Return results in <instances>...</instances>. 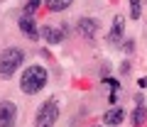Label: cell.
I'll use <instances>...</instances> for the list:
<instances>
[{
    "mask_svg": "<svg viewBox=\"0 0 147 127\" xmlns=\"http://www.w3.org/2000/svg\"><path fill=\"white\" fill-rule=\"evenodd\" d=\"M123 49H125V51H132V49H135V44H132V39H125V44H123Z\"/></svg>",
    "mask_w": 147,
    "mask_h": 127,
    "instance_id": "5bb4252c",
    "label": "cell"
},
{
    "mask_svg": "<svg viewBox=\"0 0 147 127\" xmlns=\"http://www.w3.org/2000/svg\"><path fill=\"white\" fill-rule=\"evenodd\" d=\"M76 29H79V34H81V37L93 39L96 29H98V22H96L93 17H81V20H79V25H76Z\"/></svg>",
    "mask_w": 147,
    "mask_h": 127,
    "instance_id": "5b68a950",
    "label": "cell"
},
{
    "mask_svg": "<svg viewBox=\"0 0 147 127\" xmlns=\"http://www.w3.org/2000/svg\"><path fill=\"white\" fill-rule=\"evenodd\" d=\"M123 32H125V22H123L120 15H115L113 17V27H110V32H108V42H120Z\"/></svg>",
    "mask_w": 147,
    "mask_h": 127,
    "instance_id": "52a82bcc",
    "label": "cell"
},
{
    "mask_svg": "<svg viewBox=\"0 0 147 127\" xmlns=\"http://www.w3.org/2000/svg\"><path fill=\"white\" fill-rule=\"evenodd\" d=\"M71 3H74V0H47V7L52 12H61V10H66Z\"/></svg>",
    "mask_w": 147,
    "mask_h": 127,
    "instance_id": "8fae6325",
    "label": "cell"
},
{
    "mask_svg": "<svg viewBox=\"0 0 147 127\" xmlns=\"http://www.w3.org/2000/svg\"><path fill=\"white\" fill-rule=\"evenodd\" d=\"M20 29L25 32V34H27L30 39H39V34H42V32H39V27L34 25V20H32L30 15L20 17Z\"/></svg>",
    "mask_w": 147,
    "mask_h": 127,
    "instance_id": "8992f818",
    "label": "cell"
},
{
    "mask_svg": "<svg viewBox=\"0 0 147 127\" xmlns=\"http://www.w3.org/2000/svg\"><path fill=\"white\" fill-rule=\"evenodd\" d=\"M140 15H142V5H140V0H130V17H132V20H137Z\"/></svg>",
    "mask_w": 147,
    "mask_h": 127,
    "instance_id": "7c38bea8",
    "label": "cell"
},
{
    "mask_svg": "<svg viewBox=\"0 0 147 127\" xmlns=\"http://www.w3.org/2000/svg\"><path fill=\"white\" fill-rule=\"evenodd\" d=\"M47 78H49V74H47V69L44 66H27L25 71H22V78H20V88L25 90L27 95H32V93H39V90L47 86Z\"/></svg>",
    "mask_w": 147,
    "mask_h": 127,
    "instance_id": "6da1fadb",
    "label": "cell"
},
{
    "mask_svg": "<svg viewBox=\"0 0 147 127\" xmlns=\"http://www.w3.org/2000/svg\"><path fill=\"white\" fill-rule=\"evenodd\" d=\"M22 59H25L22 49H5V51L0 54V78H10L20 69Z\"/></svg>",
    "mask_w": 147,
    "mask_h": 127,
    "instance_id": "7a4b0ae2",
    "label": "cell"
},
{
    "mask_svg": "<svg viewBox=\"0 0 147 127\" xmlns=\"http://www.w3.org/2000/svg\"><path fill=\"white\" fill-rule=\"evenodd\" d=\"M105 83H108V86H110V88H113V90L118 88V81H115V78H105Z\"/></svg>",
    "mask_w": 147,
    "mask_h": 127,
    "instance_id": "9a60e30c",
    "label": "cell"
},
{
    "mask_svg": "<svg viewBox=\"0 0 147 127\" xmlns=\"http://www.w3.org/2000/svg\"><path fill=\"white\" fill-rule=\"evenodd\" d=\"M57 120H59V103L54 100V98H49V100L39 108V112H37L34 127H54Z\"/></svg>",
    "mask_w": 147,
    "mask_h": 127,
    "instance_id": "3957f363",
    "label": "cell"
},
{
    "mask_svg": "<svg viewBox=\"0 0 147 127\" xmlns=\"http://www.w3.org/2000/svg\"><path fill=\"white\" fill-rule=\"evenodd\" d=\"M93 127H98V125H93Z\"/></svg>",
    "mask_w": 147,
    "mask_h": 127,
    "instance_id": "2e32d148",
    "label": "cell"
},
{
    "mask_svg": "<svg viewBox=\"0 0 147 127\" xmlns=\"http://www.w3.org/2000/svg\"><path fill=\"white\" fill-rule=\"evenodd\" d=\"M123 117H125L123 108H110V110L103 115V122H105V125H113V127H115V125H120V122H123Z\"/></svg>",
    "mask_w": 147,
    "mask_h": 127,
    "instance_id": "ba28073f",
    "label": "cell"
},
{
    "mask_svg": "<svg viewBox=\"0 0 147 127\" xmlns=\"http://www.w3.org/2000/svg\"><path fill=\"white\" fill-rule=\"evenodd\" d=\"M17 120V108L15 103L10 100H3L0 103V127H12Z\"/></svg>",
    "mask_w": 147,
    "mask_h": 127,
    "instance_id": "277c9868",
    "label": "cell"
},
{
    "mask_svg": "<svg viewBox=\"0 0 147 127\" xmlns=\"http://www.w3.org/2000/svg\"><path fill=\"white\" fill-rule=\"evenodd\" d=\"M145 98H137V108L132 110V125L135 127H142L145 125V120H147V112H145Z\"/></svg>",
    "mask_w": 147,
    "mask_h": 127,
    "instance_id": "9c48e42d",
    "label": "cell"
},
{
    "mask_svg": "<svg viewBox=\"0 0 147 127\" xmlns=\"http://www.w3.org/2000/svg\"><path fill=\"white\" fill-rule=\"evenodd\" d=\"M39 3H42V0H27V5H25V15H32V12L39 7Z\"/></svg>",
    "mask_w": 147,
    "mask_h": 127,
    "instance_id": "4fadbf2b",
    "label": "cell"
},
{
    "mask_svg": "<svg viewBox=\"0 0 147 127\" xmlns=\"http://www.w3.org/2000/svg\"><path fill=\"white\" fill-rule=\"evenodd\" d=\"M42 37L47 39L49 44H59V42H64V32L54 29V27H42Z\"/></svg>",
    "mask_w": 147,
    "mask_h": 127,
    "instance_id": "30bf717a",
    "label": "cell"
}]
</instances>
